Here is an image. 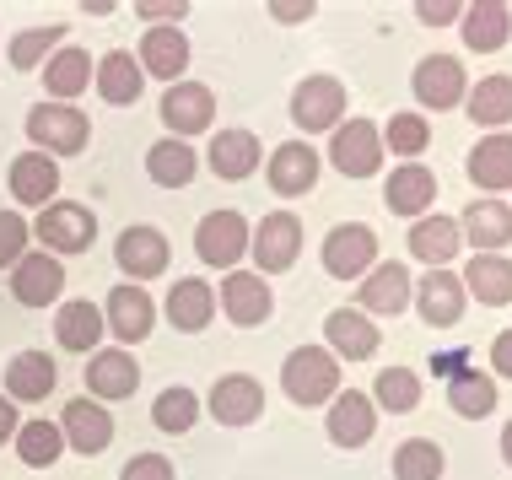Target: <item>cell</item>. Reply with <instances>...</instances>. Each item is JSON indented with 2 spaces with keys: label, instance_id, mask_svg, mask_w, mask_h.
Returning <instances> with one entry per match:
<instances>
[{
  "label": "cell",
  "instance_id": "obj_16",
  "mask_svg": "<svg viewBox=\"0 0 512 480\" xmlns=\"http://www.w3.org/2000/svg\"><path fill=\"white\" fill-rule=\"evenodd\" d=\"M324 340H329V356H335V362H340V356H351V362H367V356H378V346H383V335H378V324H372L367 319V313L362 308H335V313H329V319H324Z\"/></svg>",
  "mask_w": 512,
  "mask_h": 480
},
{
  "label": "cell",
  "instance_id": "obj_21",
  "mask_svg": "<svg viewBox=\"0 0 512 480\" xmlns=\"http://www.w3.org/2000/svg\"><path fill=\"white\" fill-rule=\"evenodd\" d=\"M415 297L410 286V270L389 259V265H372L362 276V313L367 319H389V313H405V303Z\"/></svg>",
  "mask_w": 512,
  "mask_h": 480
},
{
  "label": "cell",
  "instance_id": "obj_14",
  "mask_svg": "<svg viewBox=\"0 0 512 480\" xmlns=\"http://www.w3.org/2000/svg\"><path fill=\"white\" fill-rule=\"evenodd\" d=\"M211 416L221 427H254L259 416H265V389H259V378L248 373H227L211 383Z\"/></svg>",
  "mask_w": 512,
  "mask_h": 480
},
{
  "label": "cell",
  "instance_id": "obj_18",
  "mask_svg": "<svg viewBox=\"0 0 512 480\" xmlns=\"http://www.w3.org/2000/svg\"><path fill=\"white\" fill-rule=\"evenodd\" d=\"M103 324L114 329V335L130 346V340H146L151 335V324H157V303L141 292L135 281H124L108 292V303H103Z\"/></svg>",
  "mask_w": 512,
  "mask_h": 480
},
{
  "label": "cell",
  "instance_id": "obj_7",
  "mask_svg": "<svg viewBox=\"0 0 512 480\" xmlns=\"http://www.w3.org/2000/svg\"><path fill=\"white\" fill-rule=\"evenodd\" d=\"M248 238H254V227H248L238 211H211L195 227V254H200V265H211V270H232L248 254Z\"/></svg>",
  "mask_w": 512,
  "mask_h": 480
},
{
  "label": "cell",
  "instance_id": "obj_52",
  "mask_svg": "<svg viewBox=\"0 0 512 480\" xmlns=\"http://www.w3.org/2000/svg\"><path fill=\"white\" fill-rule=\"evenodd\" d=\"M491 367H496V378H512V329H502L491 340Z\"/></svg>",
  "mask_w": 512,
  "mask_h": 480
},
{
  "label": "cell",
  "instance_id": "obj_51",
  "mask_svg": "<svg viewBox=\"0 0 512 480\" xmlns=\"http://www.w3.org/2000/svg\"><path fill=\"white\" fill-rule=\"evenodd\" d=\"M469 351H442V356H432V373L437 378H459V373H469Z\"/></svg>",
  "mask_w": 512,
  "mask_h": 480
},
{
  "label": "cell",
  "instance_id": "obj_3",
  "mask_svg": "<svg viewBox=\"0 0 512 480\" xmlns=\"http://www.w3.org/2000/svg\"><path fill=\"white\" fill-rule=\"evenodd\" d=\"M33 232L44 238V254H87L92 243H98V216L87 211V205H76V200H54L38 211V222Z\"/></svg>",
  "mask_w": 512,
  "mask_h": 480
},
{
  "label": "cell",
  "instance_id": "obj_41",
  "mask_svg": "<svg viewBox=\"0 0 512 480\" xmlns=\"http://www.w3.org/2000/svg\"><path fill=\"white\" fill-rule=\"evenodd\" d=\"M448 459L432 437H410V443L394 448V480H442Z\"/></svg>",
  "mask_w": 512,
  "mask_h": 480
},
{
  "label": "cell",
  "instance_id": "obj_9",
  "mask_svg": "<svg viewBox=\"0 0 512 480\" xmlns=\"http://www.w3.org/2000/svg\"><path fill=\"white\" fill-rule=\"evenodd\" d=\"M216 119V98L211 87H200V81H173L168 92H162V125H168L173 141H189V135H205Z\"/></svg>",
  "mask_w": 512,
  "mask_h": 480
},
{
  "label": "cell",
  "instance_id": "obj_33",
  "mask_svg": "<svg viewBox=\"0 0 512 480\" xmlns=\"http://www.w3.org/2000/svg\"><path fill=\"white\" fill-rule=\"evenodd\" d=\"M98 92H103V103H114V108H130L135 98H141V87H146V71H141V60L135 54H124V49H114V54H103L98 60Z\"/></svg>",
  "mask_w": 512,
  "mask_h": 480
},
{
  "label": "cell",
  "instance_id": "obj_8",
  "mask_svg": "<svg viewBox=\"0 0 512 480\" xmlns=\"http://www.w3.org/2000/svg\"><path fill=\"white\" fill-rule=\"evenodd\" d=\"M410 92H415V103L421 108H459L469 98V81H464V65L453 60V54H426L421 65H415V76H410Z\"/></svg>",
  "mask_w": 512,
  "mask_h": 480
},
{
  "label": "cell",
  "instance_id": "obj_23",
  "mask_svg": "<svg viewBox=\"0 0 512 480\" xmlns=\"http://www.w3.org/2000/svg\"><path fill=\"white\" fill-rule=\"evenodd\" d=\"M54 383H60V367H54L49 351H22V356H11V362H6V394H11V405H17V400L22 405L49 400Z\"/></svg>",
  "mask_w": 512,
  "mask_h": 480
},
{
  "label": "cell",
  "instance_id": "obj_49",
  "mask_svg": "<svg viewBox=\"0 0 512 480\" xmlns=\"http://www.w3.org/2000/svg\"><path fill=\"white\" fill-rule=\"evenodd\" d=\"M415 17L426 27H448V22L464 17V0H415Z\"/></svg>",
  "mask_w": 512,
  "mask_h": 480
},
{
  "label": "cell",
  "instance_id": "obj_1",
  "mask_svg": "<svg viewBox=\"0 0 512 480\" xmlns=\"http://www.w3.org/2000/svg\"><path fill=\"white\" fill-rule=\"evenodd\" d=\"M87 114H81L76 103H38L27 108V141H33V152L44 157H76L87 152Z\"/></svg>",
  "mask_w": 512,
  "mask_h": 480
},
{
  "label": "cell",
  "instance_id": "obj_46",
  "mask_svg": "<svg viewBox=\"0 0 512 480\" xmlns=\"http://www.w3.org/2000/svg\"><path fill=\"white\" fill-rule=\"evenodd\" d=\"M27 238H33V227L17 211H0V270H11L27 254Z\"/></svg>",
  "mask_w": 512,
  "mask_h": 480
},
{
  "label": "cell",
  "instance_id": "obj_24",
  "mask_svg": "<svg viewBox=\"0 0 512 480\" xmlns=\"http://www.w3.org/2000/svg\"><path fill=\"white\" fill-rule=\"evenodd\" d=\"M459 232H464V243H475V254H502L507 243H512V205L475 200L459 216Z\"/></svg>",
  "mask_w": 512,
  "mask_h": 480
},
{
  "label": "cell",
  "instance_id": "obj_28",
  "mask_svg": "<svg viewBox=\"0 0 512 480\" xmlns=\"http://www.w3.org/2000/svg\"><path fill=\"white\" fill-rule=\"evenodd\" d=\"M141 71L146 76H162L173 87V81H184L189 71V38L178 33V27H151L141 38Z\"/></svg>",
  "mask_w": 512,
  "mask_h": 480
},
{
  "label": "cell",
  "instance_id": "obj_44",
  "mask_svg": "<svg viewBox=\"0 0 512 480\" xmlns=\"http://www.w3.org/2000/svg\"><path fill=\"white\" fill-rule=\"evenodd\" d=\"M54 49H65V27H60V22L27 27V33L11 38V65H17V71H38V65H44Z\"/></svg>",
  "mask_w": 512,
  "mask_h": 480
},
{
  "label": "cell",
  "instance_id": "obj_32",
  "mask_svg": "<svg viewBox=\"0 0 512 480\" xmlns=\"http://www.w3.org/2000/svg\"><path fill=\"white\" fill-rule=\"evenodd\" d=\"M464 297H480L486 308H507L512 303V259L475 254L464 270Z\"/></svg>",
  "mask_w": 512,
  "mask_h": 480
},
{
  "label": "cell",
  "instance_id": "obj_12",
  "mask_svg": "<svg viewBox=\"0 0 512 480\" xmlns=\"http://www.w3.org/2000/svg\"><path fill=\"white\" fill-rule=\"evenodd\" d=\"M114 259H119L124 276L141 286V281H157L162 270H168L173 249H168V238H162L157 227H124L119 243H114Z\"/></svg>",
  "mask_w": 512,
  "mask_h": 480
},
{
  "label": "cell",
  "instance_id": "obj_43",
  "mask_svg": "<svg viewBox=\"0 0 512 480\" xmlns=\"http://www.w3.org/2000/svg\"><path fill=\"white\" fill-rule=\"evenodd\" d=\"M372 405L394 410V416H410V410L421 405V378H415L410 367H383L378 383H372Z\"/></svg>",
  "mask_w": 512,
  "mask_h": 480
},
{
  "label": "cell",
  "instance_id": "obj_6",
  "mask_svg": "<svg viewBox=\"0 0 512 480\" xmlns=\"http://www.w3.org/2000/svg\"><path fill=\"white\" fill-rule=\"evenodd\" d=\"M329 162L345 178H372L383 168V130L372 119H345L335 130V141H329Z\"/></svg>",
  "mask_w": 512,
  "mask_h": 480
},
{
  "label": "cell",
  "instance_id": "obj_27",
  "mask_svg": "<svg viewBox=\"0 0 512 480\" xmlns=\"http://www.w3.org/2000/svg\"><path fill=\"white\" fill-rule=\"evenodd\" d=\"M464 44L475 49V54H491V49H502L507 38H512V6L507 0H475V6H464Z\"/></svg>",
  "mask_w": 512,
  "mask_h": 480
},
{
  "label": "cell",
  "instance_id": "obj_31",
  "mask_svg": "<svg viewBox=\"0 0 512 480\" xmlns=\"http://www.w3.org/2000/svg\"><path fill=\"white\" fill-rule=\"evenodd\" d=\"M87 81H92V54L87 49H54L49 54V65H44V92H49V103H71L87 92Z\"/></svg>",
  "mask_w": 512,
  "mask_h": 480
},
{
  "label": "cell",
  "instance_id": "obj_22",
  "mask_svg": "<svg viewBox=\"0 0 512 480\" xmlns=\"http://www.w3.org/2000/svg\"><path fill=\"white\" fill-rule=\"evenodd\" d=\"M415 308L432 329H453L464 319V281L453 270H426L421 286H415Z\"/></svg>",
  "mask_w": 512,
  "mask_h": 480
},
{
  "label": "cell",
  "instance_id": "obj_50",
  "mask_svg": "<svg viewBox=\"0 0 512 480\" xmlns=\"http://www.w3.org/2000/svg\"><path fill=\"white\" fill-rule=\"evenodd\" d=\"M313 11H318L313 0H270V17L275 22H308Z\"/></svg>",
  "mask_w": 512,
  "mask_h": 480
},
{
  "label": "cell",
  "instance_id": "obj_37",
  "mask_svg": "<svg viewBox=\"0 0 512 480\" xmlns=\"http://www.w3.org/2000/svg\"><path fill=\"white\" fill-rule=\"evenodd\" d=\"M469 119H475L480 130H496L502 135V125H512V76H486L480 87H469Z\"/></svg>",
  "mask_w": 512,
  "mask_h": 480
},
{
  "label": "cell",
  "instance_id": "obj_26",
  "mask_svg": "<svg viewBox=\"0 0 512 480\" xmlns=\"http://www.w3.org/2000/svg\"><path fill=\"white\" fill-rule=\"evenodd\" d=\"M11 195L22 205H38V211L54 205V195H60V162L44 152H22L11 162Z\"/></svg>",
  "mask_w": 512,
  "mask_h": 480
},
{
  "label": "cell",
  "instance_id": "obj_54",
  "mask_svg": "<svg viewBox=\"0 0 512 480\" xmlns=\"http://www.w3.org/2000/svg\"><path fill=\"white\" fill-rule=\"evenodd\" d=\"M502 459L512 464V421H507V427H502Z\"/></svg>",
  "mask_w": 512,
  "mask_h": 480
},
{
  "label": "cell",
  "instance_id": "obj_40",
  "mask_svg": "<svg viewBox=\"0 0 512 480\" xmlns=\"http://www.w3.org/2000/svg\"><path fill=\"white\" fill-rule=\"evenodd\" d=\"M195 421H200V394L184 389V383H168V389L157 394V405H151V427L168 432V437L189 432Z\"/></svg>",
  "mask_w": 512,
  "mask_h": 480
},
{
  "label": "cell",
  "instance_id": "obj_15",
  "mask_svg": "<svg viewBox=\"0 0 512 480\" xmlns=\"http://www.w3.org/2000/svg\"><path fill=\"white\" fill-rule=\"evenodd\" d=\"M60 437H65V448H76V454L92 459L114 443V416H108V405H98V400H71L60 416Z\"/></svg>",
  "mask_w": 512,
  "mask_h": 480
},
{
  "label": "cell",
  "instance_id": "obj_10",
  "mask_svg": "<svg viewBox=\"0 0 512 480\" xmlns=\"http://www.w3.org/2000/svg\"><path fill=\"white\" fill-rule=\"evenodd\" d=\"M248 254H254V265L275 276V270H292L297 254H302V222L292 211H275L265 222L254 227V238H248Z\"/></svg>",
  "mask_w": 512,
  "mask_h": 480
},
{
  "label": "cell",
  "instance_id": "obj_17",
  "mask_svg": "<svg viewBox=\"0 0 512 480\" xmlns=\"http://www.w3.org/2000/svg\"><path fill=\"white\" fill-rule=\"evenodd\" d=\"M135 383H141V362H135L130 351H92L87 356V394L92 400H130Z\"/></svg>",
  "mask_w": 512,
  "mask_h": 480
},
{
  "label": "cell",
  "instance_id": "obj_53",
  "mask_svg": "<svg viewBox=\"0 0 512 480\" xmlns=\"http://www.w3.org/2000/svg\"><path fill=\"white\" fill-rule=\"evenodd\" d=\"M17 427H22V421H17V405H11L6 394H0V448H6L11 437H17Z\"/></svg>",
  "mask_w": 512,
  "mask_h": 480
},
{
  "label": "cell",
  "instance_id": "obj_4",
  "mask_svg": "<svg viewBox=\"0 0 512 480\" xmlns=\"http://www.w3.org/2000/svg\"><path fill=\"white\" fill-rule=\"evenodd\" d=\"M292 125L297 130H308V135H335L345 125V87L335 76H308V81H297V92H292Z\"/></svg>",
  "mask_w": 512,
  "mask_h": 480
},
{
  "label": "cell",
  "instance_id": "obj_5",
  "mask_svg": "<svg viewBox=\"0 0 512 480\" xmlns=\"http://www.w3.org/2000/svg\"><path fill=\"white\" fill-rule=\"evenodd\" d=\"M324 270L335 281H362L372 265H378V232L362 227V222H340L335 232L324 238Z\"/></svg>",
  "mask_w": 512,
  "mask_h": 480
},
{
  "label": "cell",
  "instance_id": "obj_29",
  "mask_svg": "<svg viewBox=\"0 0 512 480\" xmlns=\"http://www.w3.org/2000/svg\"><path fill=\"white\" fill-rule=\"evenodd\" d=\"M211 319H216V292H211V281H200V276L173 281V292H168V324L184 329V335H200Z\"/></svg>",
  "mask_w": 512,
  "mask_h": 480
},
{
  "label": "cell",
  "instance_id": "obj_35",
  "mask_svg": "<svg viewBox=\"0 0 512 480\" xmlns=\"http://www.w3.org/2000/svg\"><path fill=\"white\" fill-rule=\"evenodd\" d=\"M259 162H265V152H259V135H248V130H221L211 141L216 178H248V173H259Z\"/></svg>",
  "mask_w": 512,
  "mask_h": 480
},
{
  "label": "cell",
  "instance_id": "obj_13",
  "mask_svg": "<svg viewBox=\"0 0 512 480\" xmlns=\"http://www.w3.org/2000/svg\"><path fill=\"white\" fill-rule=\"evenodd\" d=\"M221 313H227L238 329H254L265 324L275 313V292L265 276H254V270H232L227 281H221Z\"/></svg>",
  "mask_w": 512,
  "mask_h": 480
},
{
  "label": "cell",
  "instance_id": "obj_38",
  "mask_svg": "<svg viewBox=\"0 0 512 480\" xmlns=\"http://www.w3.org/2000/svg\"><path fill=\"white\" fill-rule=\"evenodd\" d=\"M195 168H200L195 146H189V141H173V135L146 152V173H151V184H162V189H184L189 178H195Z\"/></svg>",
  "mask_w": 512,
  "mask_h": 480
},
{
  "label": "cell",
  "instance_id": "obj_2",
  "mask_svg": "<svg viewBox=\"0 0 512 480\" xmlns=\"http://www.w3.org/2000/svg\"><path fill=\"white\" fill-rule=\"evenodd\" d=\"M281 389H286V400H297V405L335 400L340 394V362L324 346H297L281 362Z\"/></svg>",
  "mask_w": 512,
  "mask_h": 480
},
{
  "label": "cell",
  "instance_id": "obj_11",
  "mask_svg": "<svg viewBox=\"0 0 512 480\" xmlns=\"http://www.w3.org/2000/svg\"><path fill=\"white\" fill-rule=\"evenodd\" d=\"M60 292H65V265L54 254L38 249L11 265V297L22 308H49V303H60Z\"/></svg>",
  "mask_w": 512,
  "mask_h": 480
},
{
  "label": "cell",
  "instance_id": "obj_39",
  "mask_svg": "<svg viewBox=\"0 0 512 480\" xmlns=\"http://www.w3.org/2000/svg\"><path fill=\"white\" fill-rule=\"evenodd\" d=\"M448 405H453V416H464V421L491 416V410H496V378L480 373V367H469V373L448 378Z\"/></svg>",
  "mask_w": 512,
  "mask_h": 480
},
{
  "label": "cell",
  "instance_id": "obj_47",
  "mask_svg": "<svg viewBox=\"0 0 512 480\" xmlns=\"http://www.w3.org/2000/svg\"><path fill=\"white\" fill-rule=\"evenodd\" d=\"M135 17H146L151 27H178L189 17V0H135Z\"/></svg>",
  "mask_w": 512,
  "mask_h": 480
},
{
  "label": "cell",
  "instance_id": "obj_19",
  "mask_svg": "<svg viewBox=\"0 0 512 480\" xmlns=\"http://www.w3.org/2000/svg\"><path fill=\"white\" fill-rule=\"evenodd\" d=\"M329 443H340V448H362L372 443V432H378V405L367 400V394H356V389H345L329 400Z\"/></svg>",
  "mask_w": 512,
  "mask_h": 480
},
{
  "label": "cell",
  "instance_id": "obj_36",
  "mask_svg": "<svg viewBox=\"0 0 512 480\" xmlns=\"http://www.w3.org/2000/svg\"><path fill=\"white\" fill-rule=\"evenodd\" d=\"M103 308H92V303H65L60 313H54V340H60L65 351H98V340H103Z\"/></svg>",
  "mask_w": 512,
  "mask_h": 480
},
{
  "label": "cell",
  "instance_id": "obj_34",
  "mask_svg": "<svg viewBox=\"0 0 512 480\" xmlns=\"http://www.w3.org/2000/svg\"><path fill=\"white\" fill-rule=\"evenodd\" d=\"M469 178H475L480 189L491 195H502V189H512V135H486V141L469 152Z\"/></svg>",
  "mask_w": 512,
  "mask_h": 480
},
{
  "label": "cell",
  "instance_id": "obj_48",
  "mask_svg": "<svg viewBox=\"0 0 512 480\" xmlns=\"http://www.w3.org/2000/svg\"><path fill=\"white\" fill-rule=\"evenodd\" d=\"M119 480H173V459L168 454H135L119 470Z\"/></svg>",
  "mask_w": 512,
  "mask_h": 480
},
{
  "label": "cell",
  "instance_id": "obj_45",
  "mask_svg": "<svg viewBox=\"0 0 512 480\" xmlns=\"http://www.w3.org/2000/svg\"><path fill=\"white\" fill-rule=\"evenodd\" d=\"M426 146H432V125H426V114H394L389 125H383V152L415 162Z\"/></svg>",
  "mask_w": 512,
  "mask_h": 480
},
{
  "label": "cell",
  "instance_id": "obj_20",
  "mask_svg": "<svg viewBox=\"0 0 512 480\" xmlns=\"http://www.w3.org/2000/svg\"><path fill=\"white\" fill-rule=\"evenodd\" d=\"M318 184V152L308 141H286L270 152V189L281 200H297V195H313Z\"/></svg>",
  "mask_w": 512,
  "mask_h": 480
},
{
  "label": "cell",
  "instance_id": "obj_42",
  "mask_svg": "<svg viewBox=\"0 0 512 480\" xmlns=\"http://www.w3.org/2000/svg\"><path fill=\"white\" fill-rule=\"evenodd\" d=\"M60 454H65V437L54 421H22L17 427V459L27 470H44V464H54Z\"/></svg>",
  "mask_w": 512,
  "mask_h": 480
},
{
  "label": "cell",
  "instance_id": "obj_30",
  "mask_svg": "<svg viewBox=\"0 0 512 480\" xmlns=\"http://www.w3.org/2000/svg\"><path fill=\"white\" fill-rule=\"evenodd\" d=\"M459 249H464V232H459L453 216H421V222L410 227V254L421 259V265H432V270H442Z\"/></svg>",
  "mask_w": 512,
  "mask_h": 480
},
{
  "label": "cell",
  "instance_id": "obj_25",
  "mask_svg": "<svg viewBox=\"0 0 512 480\" xmlns=\"http://www.w3.org/2000/svg\"><path fill=\"white\" fill-rule=\"evenodd\" d=\"M437 200V178L421 168V162H405V168L389 173V184H383V205H389L394 216H415L421 222L426 211H432Z\"/></svg>",
  "mask_w": 512,
  "mask_h": 480
}]
</instances>
